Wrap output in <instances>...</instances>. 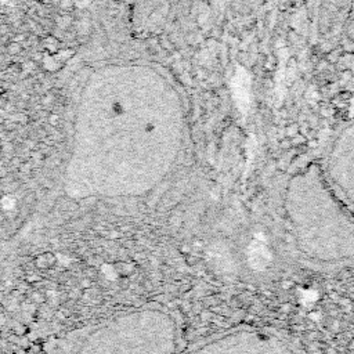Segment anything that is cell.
<instances>
[{"instance_id": "8992f818", "label": "cell", "mask_w": 354, "mask_h": 354, "mask_svg": "<svg viewBox=\"0 0 354 354\" xmlns=\"http://www.w3.org/2000/svg\"><path fill=\"white\" fill-rule=\"evenodd\" d=\"M353 79H354V77H353Z\"/></svg>"}, {"instance_id": "3957f363", "label": "cell", "mask_w": 354, "mask_h": 354, "mask_svg": "<svg viewBox=\"0 0 354 354\" xmlns=\"http://www.w3.org/2000/svg\"><path fill=\"white\" fill-rule=\"evenodd\" d=\"M321 169L330 188L354 213V115L335 130Z\"/></svg>"}, {"instance_id": "277c9868", "label": "cell", "mask_w": 354, "mask_h": 354, "mask_svg": "<svg viewBox=\"0 0 354 354\" xmlns=\"http://www.w3.org/2000/svg\"><path fill=\"white\" fill-rule=\"evenodd\" d=\"M354 0H326V30L329 35L335 36L337 32L339 39L342 37V32L348 17L350 8Z\"/></svg>"}, {"instance_id": "7a4b0ae2", "label": "cell", "mask_w": 354, "mask_h": 354, "mask_svg": "<svg viewBox=\"0 0 354 354\" xmlns=\"http://www.w3.org/2000/svg\"><path fill=\"white\" fill-rule=\"evenodd\" d=\"M159 306L140 307L58 337L48 354H174L178 326Z\"/></svg>"}, {"instance_id": "6da1fadb", "label": "cell", "mask_w": 354, "mask_h": 354, "mask_svg": "<svg viewBox=\"0 0 354 354\" xmlns=\"http://www.w3.org/2000/svg\"><path fill=\"white\" fill-rule=\"evenodd\" d=\"M286 214L304 263L324 271L354 263V213L330 188L321 165L313 163L292 178Z\"/></svg>"}, {"instance_id": "5b68a950", "label": "cell", "mask_w": 354, "mask_h": 354, "mask_svg": "<svg viewBox=\"0 0 354 354\" xmlns=\"http://www.w3.org/2000/svg\"><path fill=\"white\" fill-rule=\"evenodd\" d=\"M340 40L343 43V48L354 51V1H353L351 8H350L348 17L346 19Z\"/></svg>"}]
</instances>
